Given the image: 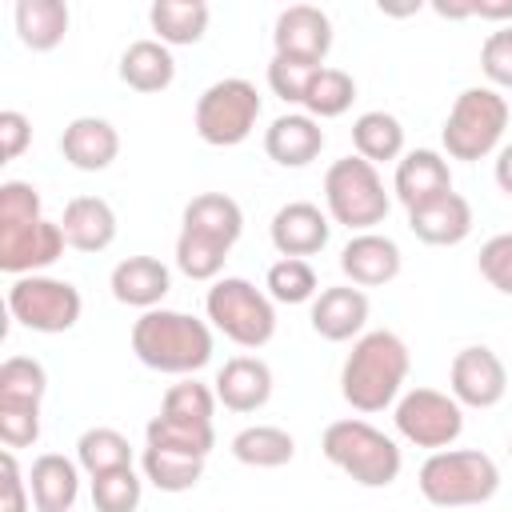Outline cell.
<instances>
[{
	"label": "cell",
	"mask_w": 512,
	"mask_h": 512,
	"mask_svg": "<svg viewBox=\"0 0 512 512\" xmlns=\"http://www.w3.org/2000/svg\"><path fill=\"white\" fill-rule=\"evenodd\" d=\"M408 368H412V356L396 332H388V328L364 332V336H356V344L340 368V396L356 412H384L388 404L400 400Z\"/></svg>",
	"instance_id": "1"
},
{
	"label": "cell",
	"mask_w": 512,
	"mask_h": 512,
	"mask_svg": "<svg viewBox=\"0 0 512 512\" xmlns=\"http://www.w3.org/2000/svg\"><path fill=\"white\" fill-rule=\"evenodd\" d=\"M212 348H216L212 324L176 308L140 312V320L132 324V352L152 372L192 376L212 360Z\"/></svg>",
	"instance_id": "2"
},
{
	"label": "cell",
	"mask_w": 512,
	"mask_h": 512,
	"mask_svg": "<svg viewBox=\"0 0 512 512\" xmlns=\"http://www.w3.org/2000/svg\"><path fill=\"white\" fill-rule=\"evenodd\" d=\"M320 452L328 464H336L360 488H388L404 468L396 440L384 436L380 428H372L368 420H356V416L332 420L320 436Z\"/></svg>",
	"instance_id": "3"
},
{
	"label": "cell",
	"mask_w": 512,
	"mask_h": 512,
	"mask_svg": "<svg viewBox=\"0 0 512 512\" xmlns=\"http://www.w3.org/2000/svg\"><path fill=\"white\" fill-rule=\"evenodd\" d=\"M420 496L436 508H472L488 504L500 488V468L480 448H444L420 464Z\"/></svg>",
	"instance_id": "4"
},
{
	"label": "cell",
	"mask_w": 512,
	"mask_h": 512,
	"mask_svg": "<svg viewBox=\"0 0 512 512\" xmlns=\"http://www.w3.org/2000/svg\"><path fill=\"white\" fill-rule=\"evenodd\" d=\"M508 100L488 88V84H476V88H464L456 100H452V112L440 128V140H444V152L452 160H484L492 152H500V140H504V128H508Z\"/></svg>",
	"instance_id": "5"
},
{
	"label": "cell",
	"mask_w": 512,
	"mask_h": 512,
	"mask_svg": "<svg viewBox=\"0 0 512 512\" xmlns=\"http://www.w3.org/2000/svg\"><path fill=\"white\" fill-rule=\"evenodd\" d=\"M324 204H328V220L344 224L356 236V232H372L376 224H384L392 196L376 164H368L364 156H340L324 172Z\"/></svg>",
	"instance_id": "6"
},
{
	"label": "cell",
	"mask_w": 512,
	"mask_h": 512,
	"mask_svg": "<svg viewBox=\"0 0 512 512\" xmlns=\"http://www.w3.org/2000/svg\"><path fill=\"white\" fill-rule=\"evenodd\" d=\"M204 312H208V324L240 348H264L276 336V300L244 276L212 280L204 296Z\"/></svg>",
	"instance_id": "7"
},
{
	"label": "cell",
	"mask_w": 512,
	"mask_h": 512,
	"mask_svg": "<svg viewBox=\"0 0 512 512\" xmlns=\"http://www.w3.org/2000/svg\"><path fill=\"white\" fill-rule=\"evenodd\" d=\"M256 120H260V92L244 76H224V80L208 84L196 100V112H192L196 136L212 148L244 144L252 136Z\"/></svg>",
	"instance_id": "8"
},
{
	"label": "cell",
	"mask_w": 512,
	"mask_h": 512,
	"mask_svg": "<svg viewBox=\"0 0 512 512\" xmlns=\"http://www.w3.org/2000/svg\"><path fill=\"white\" fill-rule=\"evenodd\" d=\"M8 312L28 332L60 336V332L76 328V320L84 312V300H80V288L76 284L36 272V276H16L12 280V288H8Z\"/></svg>",
	"instance_id": "9"
},
{
	"label": "cell",
	"mask_w": 512,
	"mask_h": 512,
	"mask_svg": "<svg viewBox=\"0 0 512 512\" xmlns=\"http://www.w3.org/2000/svg\"><path fill=\"white\" fill-rule=\"evenodd\" d=\"M396 432L416 444V448H428V452H444L460 440L464 432V408L452 392H440V388H408L400 400H396Z\"/></svg>",
	"instance_id": "10"
},
{
	"label": "cell",
	"mask_w": 512,
	"mask_h": 512,
	"mask_svg": "<svg viewBox=\"0 0 512 512\" xmlns=\"http://www.w3.org/2000/svg\"><path fill=\"white\" fill-rule=\"evenodd\" d=\"M448 392L460 400V408H496L508 392V368L488 344H468L452 356Z\"/></svg>",
	"instance_id": "11"
},
{
	"label": "cell",
	"mask_w": 512,
	"mask_h": 512,
	"mask_svg": "<svg viewBox=\"0 0 512 512\" xmlns=\"http://www.w3.org/2000/svg\"><path fill=\"white\" fill-rule=\"evenodd\" d=\"M64 248V228L44 216L28 224H0V268L8 276H36L40 268L56 264Z\"/></svg>",
	"instance_id": "12"
},
{
	"label": "cell",
	"mask_w": 512,
	"mask_h": 512,
	"mask_svg": "<svg viewBox=\"0 0 512 512\" xmlns=\"http://www.w3.org/2000/svg\"><path fill=\"white\" fill-rule=\"evenodd\" d=\"M272 48L276 56L324 64L332 52V20L316 4H288L272 24Z\"/></svg>",
	"instance_id": "13"
},
{
	"label": "cell",
	"mask_w": 512,
	"mask_h": 512,
	"mask_svg": "<svg viewBox=\"0 0 512 512\" xmlns=\"http://www.w3.org/2000/svg\"><path fill=\"white\" fill-rule=\"evenodd\" d=\"M400 268H404L400 244L384 232H356L340 248V272L356 288H384L400 276Z\"/></svg>",
	"instance_id": "14"
},
{
	"label": "cell",
	"mask_w": 512,
	"mask_h": 512,
	"mask_svg": "<svg viewBox=\"0 0 512 512\" xmlns=\"http://www.w3.org/2000/svg\"><path fill=\"white\" fill-rule=\"evenodd\" d=\"M312 332L328 344H344L352 336H364L368 324V292L356 284H336V288H320L312 300Z\"/></svg>",
	"instance_id": "15"
},
{
	"label": "cell",
	"mask_w": 512,
	"mask_h": 512,
	"mask_svg": "<svg viewBox=\"0 0 512 512\" xmlns=\"http://www.w3.org/2000/svg\"><path fill=\"white\" fill-rule=\"evenodd\" d=\"M268 236H272V248L280 256H316L328 236H332V220L328 212H320V204H308V200H292L284 208H276L272 224H268Z\"/></svg>",
	"instance_id": "16"
},
{
	"label": "cell",
	"mask_w": 512,
	"mask_h": 512,
	"mask_svg": "<svg viewBox=\"0 0 512 512\" xmlns=\"http://www.w3.org/2000/svg\"><path fill=\"white\" fill-rule=\"evenodd\" d=\"M60 152L76 172H104L120 156V132L104 116H76L60 132Z\"/></svg>",
	"instance_id": "17"
},
{
	"label": "cell",
	"mask_w": 512,
	"mask_h": 512,
	"mask_svg": "<svg viewBox=\"0 0 512 512\" xmlns=\"http://www.w3.org/2000/svg\"><path fill=\"white\" fill-rule=\"evenodd\" d=\"M392 192L404 208H420L444 192H452V168L440 152L432 148H412L396 160V176H392Z\"/></svg>",
	"instance_id": "18"
},
{
	"label": "cell",
	"mask_w": 512,
	"mask_h": 512,
	"mask_svg": "<svg viewBox=\"0 0 512 512\" xmlns=\"http://www.w3.org/2000/svg\"><path fill=\"white\" fill-rule=\"evenodd\" d=\"M408 232L420 244L452 248V244L468 240V232H472V204L460 192H444L420 208H408Z\"/></svg>",
	"instance_id": "19"
},
{
	"label": "cell",
	"mask_w": 512,
	"mask_h": 512,
	"mask_svg": "<svg viewBox=\"0 0 512 512\" xmlns=\"http://www.w3.org/2000/svg\"><path fill=\"white\" fill-rule=\"evenodd\" d=\"M264 152L280 168H308L324 152V128L308 112H284L264 128Z\"/></svg>",
	"instance_id": "20"
},
{
	"label": "cell",
	"mask_w": 512,
	"mask_h": 512,
	"mask_svg": "<svg viewBox=\"0 0 512 512\" xmlns=\"http://www.w3.org/2000/svg\"><path fill=\"white\" fill-rule=\"evenodd\" d=\"M108 288H112V296H116L120 304L140 308V312H152V308L164 304V296H168V288H172V272H168V264L156 260V256H124V260L112 268Z\"/></svg>",
	"instance_id": "21"
},
{
	"label": "cell",
	"mask_w": 512,
	"mask_h": 512,
	"mask_svg": "<svg viewBox=\"0 0 512 512\" xmlns=\"http://www.w3.org/2000/svg\"><path fill=\"white\" fill-rule=\"evenodd\" d=\"M216 400L228 412H260L272 400V368L260 356H232L216 372Z\"/></svg>",
	"instance_id": "22"
},
{
	"label": "cell",
	"mask_w": 512,
	"mask_h": 512,
	"mask_svg": "<svg viewBox=\"0 0 512 512\" xmlns=\"http://www.w3.org/2000/svg\"><path fill=\"white\" fill-rule=\"evenodd\" d=\"M180 232H192L200 240H212L220 244L224 252L236 248L240 232H244V212L232 196L224 192H200L184 204V216H180Z\"/></svg>",
	"instance_id": "23"
},
{
	"label": "cell",
	"mask_w": 512,
	"mask_h": 512,
	"mask_svg": "<svg viewBox=\"0 0 512 512\" xmlns=\"http://www.w3.org/2000/svg\"><path fill=\"white\" fill-rule=\"evenodd\" d=\"M56 224L64 228V240L76 252H104L116 240V212L104 196H72Z\"/></svg>",
	"instance_id": "24"
},
{
	"label": "cell",
	"mask_w": 512,
	"mask_h": 512,
	"mask_svg": "<svg viewBox=\"0 0 512 512\" xmlns=\"http://www.w3.org/2000/svg\"><path fill=\"white\" fill-rule=\"evenodd\" d=\"M28 492H32L36 512H72L80 496V464L60 452L36 456L28 468Z\"/></svg>",
	"instance_id": "25"
},
{
	"label": "cell",
	"mask_w": 512,
	"mask_h": 512,
	"mask_svg": "<svg viewBox=\"0 0 512 512\" xmlns=\"http://www.w3.org/2000/svg\"><path fill=\"white\" fill-rule=\"evenodd\" d=\"M120 80H124L132 92H164V88L176 80L172 48L160 44L156 36H152V40H132V44L120 52Z\"/></svg>",
	"instance_id": "26"
},
{
	"label": "cell",
	"mask_w": 512,
	"mask_h": 512,
	"mask_svg": "<svg viewBox=\"0 0 512 512\" xmlns=\"http://www.w3.org/2000/svg\"><path fill=\"white\" fill-rule=\"evenodd\" d=\"M208 20H212V8L204 0H156L148 8V24H152L156 40L168 48L200 44L208 32Z\"/></svg>",
	"instance_id": "27"
},
{
	"label": "cell",
	"mask_w": 512,
	"mask_h": 512,
	"mask_svg": "<svg viewBox=\"0 0 512 512\" xmlns=\"http://www.w3.org/2000/svg\"><path fill=\"white\" fill-rule=\"evenodd\" d=\"M16 36L32 52H52L68 36V4L64 0H16L12 8Z\"/></svg>",
	"instance_id": "28"
},
{
	"label": "cell",
	"mask_w": 512,
	"mask_h": 512,
	"mask_svg": "<svg viewBox=\"0 0 512 512\" xmlns=\"http://www.w3.org/2000/svg\"><path fill=\"white\" fill-rule=\"evenodd\" d=\"M352 148L368 164H388L404 156V124L392 112H360L352 124Z\"/></svg>",
	"instance_id": "29"
},
{
	"label": "cell",
	"mask_w": 512,
	"mask_h": 512,
	"mask_svg": "<svg viewBox=\"0 0 512 512\" xmlns=\"http://www.w3.org/2000/svg\"><path fill=\"white\" fill-rule=\"evenodd\" d=\"M232 456L248 468H284L296 456V440L276 424H248L232 436Z\"/></svg>",
	"instance_id": "30"
},
{
	"label": "cell",
	"mask_w": 512,
	"mask_h": 512,
	"mask_svg": "<svg viewBox=\"0 0 512 512\" xmlns=\"http://www.w3.org/2000/svg\"><path fill=\"white\" fill-rule=\"evenodd\" d=\"M76 464L88 472V476H104V472H116V468H132V444L124 432L116 428H88L80 432L76 440Z\"/></svg>",
	"instance_id": "31"
},
{
	"label": "cell",
	"mask_w": 512,
	"mask_h": 512,
	"mask_svg": "<svg viewBox=\"0 0 512 512\" xmlns=\"http://www.w3.org/2000/svg\"><path fill=\"white\" fill-rule=\"evenodd\" d=\"M144 444L148 448H168V452H184V456L208 460V452L216 444V428L212 424L172 420V416H152L148 428H144Z\"/></svg>",
	"instance_id": "32"
},
{
	"label": "cell",
	"mask_w": 512,
	"mask_h": 512,
	"mask_svg": "<svg viewBox=\"0 0 512 512\" xmlns=\"http://www.w3.org/2000/svg\"><path fill=\"white\" fill-rule=\"evenodd\" d=\"M144 480H152L160 492H192L204 476V460L200 456H184V452H168V448H148L140 456Z\"/></svg>",
	"instance_id": "33"
},
{
	"label": "cell",
	"mask_w": 512,
	"mask_h": 512,
	"mask_svg": "<svg viewBox=\"0 0 512 512\" xmlns=\"http://www.w3.org/2000/svg\"><path fill=\"white\" fill-rule=\"evenodd\" d=\"M352 100H356V80L344 72V68H320L316 76H312V84H308V96H304V112L312 116V120H336V116H344L348 108H352Z\"/></svg>",
	"instance_id": "34"
},
{
	"label": "cell",
	"mask_w": 512,
	"mask_h": 512,
	"mask_svg": "<svg viewBox=\"0 0 512 512\" xmlns=\"http://www.w3.org/2000/svg\"><path fill=\"white\" fill-rule=\"evenodd\" d=\"M264 292L276 300V304H308L316 300L320 284H316V268L308 260H296V256H280L268 276H264Z\"/></svg>",
	"instance_id": "35"
},
{
	"label": "cell",
	"mask_w": 512,
	"mask_h": 512,
	"mask_svg": "<svg viewBox=\"0 0 512 512\" xmlns=\"http://www.w3.org/2000/svg\"><path fill=\"white\" fill-rule=\"evenodd\" d=\"M48 392V372L32 356H8L0 364V404H36Z\"/></svg>",
	"instance_id": "36"
},
{
	"label": "cell",
	"mask_w": 512,
	"mask_h": 512,
	"mask_svg": "<svg viewBox=\"0 0 512 512\" xmlns=\"http://www.w3.org/2000/svg\"><path fill=\"white\" fill-rule=\"evenodd\" d=\"M216 404H220V400H216V388H208V384L184 376V380H176V384L164 392V400H160V416L188 420V424H212Z\"/></svg>",
	"instance_id": "37"
},
{
	"label": "cell",
	"mask_w": 512,
	"mask_h": 512,
	"mask_svg": "<svg viewBox=\"0 0 512 512\" xmlns=\"http://www.w3.org/2000/svg\"><path fill=\"white\" fill-rule=\"evenodd\" d=\"M144 496V480L136 468H116L104 476H92V508L96 512H136Z\"/></svg>",
	"instance_id": "38"
},
{
	"label": "cell",
	"mask_w": 512,
	"mask_h": 512,
	"mask_svg": "<svg viewBox=\"0 0 512 512\" xmlns=\"http://www.w3.org/2000/svg\"><path fill=\"white\" fill-rule=\"evenodd\" d=\"M224 260H228V252H224L220 244L200 240V236H192V232H180V236H176V268H180L188 280H208V284L220 280Z\"/></svg>",
	"instance_id": "39"
},
{
	"label": "cell",
	"mask_w": 512,
	"mask_h": 512,
	"mask_svg": "<svg viewBox=\"0 0 512 512\" xmlns=\"http://www.w3.org/2000/svg\"><path fill=\"white\" fill-rule=\"evenodd\" d=\"M324 64H304V60H288V56H276L268 60V88L284 100V104H304L308 96V84L312 76L320 72Z\"/></svg>",
	"instance_id": "40"
},
{
	"label": "cell",
	"mask_w": 512,
	"mask_h": 512,
	"mask_svg": "<svg viewBox=\"0 0 512 512\" xmlns=\"http://www.w3.org/2000/svg\"><path fill=\"white\" fill-rule=\"evenodd\" d=\"M480 72L488 76V88H512V24L496 28L480 44Z\"/></svg>",
	"instance_id": "41"
},
{
	"label": "cell",
	"mask_w": 512,
	"mask_h": 512,
	"mask_svg": "<svg viewBox=\"0 0 512 512\" xmlns=\"http://www.w3.org/2000/svg\"><path fill=\"white\" fill-rule=\"evenodd\" d=\"M480 276L500 292V296H512V232H496L480 244Z\"/></svg>",
	"instance_id": "42"
},
{
	"label": "cell",
	"mask_w": 512,
	"mask_h": 512,
	"mask_svg": "<svg viewBox=\"0 0 512 512\" xmlns=\"http://www.w3.org/2000/svg\"><path fill=\"white\" fill-rule=\"evenodd\" d=\"M0 440H4V448H32L40 440V408L36 404H0Z\"/></svg>",
	"instance_id": "43"
},
{
	"label": "cell",
	"mask_w": 512,
	"mask_h": 512,
	"mask_svg": "<svg viewBox=\"0 0 512 512\" xmlns=\"http://www.w3.org/2000/svg\"><path fill=\"white\" fill-rule=\"evenodd\" d=\"M40 192L28 180H4L0 184V224H28L40 220Z\"/></svg>",
	"instance_id": "44"
},
{
	"label": "cell",
	"mask_w": 512,
	"mask_h": 512,
	"mask_svg": "<svg viewBox=\"0 0 512 512\" xmlns=\"http://www.w3.org/2000/svg\"><path fill=\"white\" fill-rule=\"evenodd\" d=\"M0 512H28V480H24V472H20V464H16V452L12 448H4L0 452Z\"/></svg>",
	"instance_id": "45"
},
{
	"label": "cell",
	"mask_w": 512,
	"mask_h": 512,
	"mask_svg": "<svg viewBox=\"0 0 512 512\" xmlns=\"http://www.w3.org/2000/svg\"><path fill=\"white\" fill-rule=\"evenodd\" d=\"M28 144H32V120L16 108H4L0 112V156H4V164L16 160Z\"/></svg>",
	"instance_id": "46"
},
{
	"label": "cell",
	"mask_w": 512,
	"mask_h": 512,
	"mask_svg": "<svg viewBox=\"0 0 512 512\" xmlns=\"http://www.w3.org/2000/svg\"><path fill=\"white\" fill-rule=\"evenodd\" d=\"M492 176H496V188H500L504 196H512V144H504V148L496 152V168H492Z\"/></svg>",
	"instance_id": "47"
},
{
	"label": "cell",
	"mask_w": 512,
	"mask_h": 512,
	"mask_svg": "<svg viewBox=\"0 0 512 512\" xmlns=\"http://www.w3.org/2000/svg\"><path fill=\"white\" fill-rule=\"evenodd\" d=\"M468 4H472V16H480V20H512V0H496V4L468 0Z\"/></svg>",
	"instance_id": "48"
},
{
	"label": "cell",
	"mask_w": 512,
	"mask_h": 512,
	"mask_svg": "<svg viewBox=\"0 0 512 512\" xmlns=\"http://www.w3.org/2000/svg\"><path fill=\"white\" fill-rule=\"evenodd\" d=\"M508 456H512V436H508Z\"/></svg>",
	"instance_id": "49"
}]
</instances>
